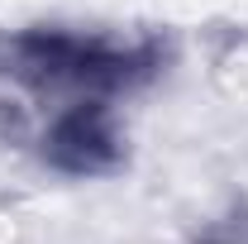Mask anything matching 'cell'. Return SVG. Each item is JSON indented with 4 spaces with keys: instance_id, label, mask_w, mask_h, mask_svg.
I'll use <instances>...</instances> for the list:
<instances>
[{
    "instance_id": "6da1fadb",
    "label": "cell",
    "mask_w": 248,
    "mask_h": 244,
    "mask_svg": "<svg viewBox=\"0 0 248 244\" xmlns=\"http://www.w3.org/2000/svg\"><path fill=\"white\" fill-rule=\"evenodd\" d=\"M24 67H38L48 82H72V87H120L134 72H143V58L86 38H29Z\"/></svg>"
},
{
    "instance_id": "7a4b0ae2",
    "label": "cell",
    "mask_w": 248,
    "mask_h": 244,
    "mask_svg": "<svg viewBox=\"0 0 248 244\" xmlns=\"http://www.w3.org/2000/svg\"><path fill=\"white\" fill-rule=\"evenodd\" d=\"M48 153L58 158L62 168H72V173H95V168H105V163L115 158V134H110V124H105V110H100V105H77V110L53 129Z\"/></svg>"
}]
</instances>
